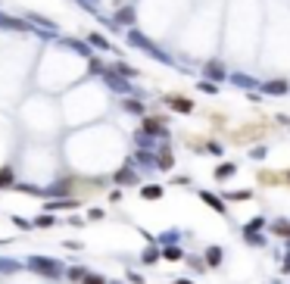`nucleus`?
I'll use <instances>...</instances> for the list:
<instances>
[{
  "label": "nucleus",
  "mask_w": 290,
  "mask_h": 284,
  "mask_svg": "<svg viewBox=\"0 0 290 284\" xmlns=\"http://www.w3.org/2000/svg\"><path fill=\"white\" fill-rule=\"evenodd\" d=\"M125 37H128V44H131V47L144 50V53H147V56H153L156 63L175 66V56H172V53H165V50H162L159 44H153V41H150V37H147L144 31H138V28H128V34H125Z\"/></svg>",
  "instance_id": "1"
},
{
  "label": "nucleus",
  "mask_w": 290,
  "mask_h": 284,
  "mask_svg": "<svg viewBox=\"0 0 290 284\" xmlns=\"http://www.w3.org/2000/svg\"><path fill=\"white\" fill-rule=\"evenodd\" d=\"M25 269L41 275V278H50V281H60L63 278V262L50 259V256H28L25 259Z\"/></svg>",
  "instance_id": "2"
},
{
  "label": "nucleus",
  "mask_w": 290,
  "mask_h": 284,
  "mask_svg": "<svg viewBox=\"0 0 290 284\" xmlns=\"http://www.w3.org/2000/svg\"><path fill=\"white\" fill-rule=\"evenodd\" d=\"M100 78H103V85H106V88H112L115 94H128V91H131V81H128V78H122L112 66H103Z\"/></svg>",
  "instance_id": "3"
},
{
  "label": "nucleus",
  "mask_w": 290,
  "mask_h": 284,
  "mask_svg": "<svg viewBox=\"0 0 290 284\" xmlns=\"http://www.w3.org/2000/svg\"><path fill=\"white\" fill-rule=\"evenodd\" d=\"M31 25H34V34H44V37H60V25L47 16H37V13H28L25 16Z\"/></svg>",
  "instance_id": "4"
},
{
  "label": "nucleus",
  "mask_w": 290,
  "mask_h": 284,
  "mask_svg": "<svg viewBox=\"0 0 290 284\" xmlns=\"http://www.w3.org/2000/svg\"><path fill=\"white\" fill-rule=\"evenodd\" d=\"M0 28H4V31H19V34H28V31H34V25H31L28 19L7 16V13H0Z\"/></svg>",
  "instance_id": "5"
},
{
  "label": "nucleus",
  "mask_w": 290,
  "mask_h": 284,
  "mask_svg": "<svg viewBox=\"0 0 290 284\" xmlns=\"http://www.w3.org/2000/svg\"><path fill=\"white\" fill-rule=\"evenodd\" d=\"M203 78H212V81H225L228 78V69L222 60H206L203 63Z\"/></svg>",
  "instance_id": "6"
},
{
  "label": "nucleus",
  "mask_w": 290,
  "mask_h": 284,
  "mask_svg": "<svg viewBox=\"0 0 290 284\" xmlns=\"http://www.w3.org/2000/svg\"><path fill=\"white\" fill-rule=\"evenodd\" d=\"M60 44H63V47H69V50H75L78 56H88V60L94 56V47L88 44V41H78V37H63Z\"/></svg>",
  "instance_id": "7"
},
{
  "label": "nucleus",
  "mask_w": 290,
  "mask_h": 284,
  "mask_svg": "<svg viewBox=\"0 0 290 284\" xmlns=\"http://www.w3.org/2000/svg\"><path fill=\"white\" fill-rule=\"evenodd\" d=\"M112 22H115L122 31H125V28H131V25H134V7H131V4L119 7V10H115V16H112Z\"/></svg>",
  "instance_id": "8"
},
{
  "label": "nucleus",
  "mask_w": 290,
  "mask_h": 284,
  "mask_svg": "<svg viewBox=\"0 0 290 284\" xmlns=\"http://www.w3.org/2000/svg\"><path fill=\"white\" fill-rule=\"evenodd\" d=\"M262 94H287L290 85H287V78H272V81H262Z\"/></svg>",
  "instance_id": "9"
},
{
  "label": "nucleus",
  "mask_w": 290,
  "mask_h": 284,
  "mask_svg": "<svg viewBox=\"0 0 290 284\" xmlns=\"http://www.w3.org/2000/svg\"><path fill=\"white\" fill-rule=\"evenodd\" d=\"M88 44H91L94 50H103V53H115V47L109 44V41H106V37H103L100 31H91V34H88Z\"/></svg>",
  "instance_id": "10"
},
{
  "label": "nucleus",
  "mask_w": 290,
  "mask_h": 284,
  "mask_svg": "<svg viewBox=\"0 0 290 284\" xmlns=\"http://www.w3.org/2000/svg\"><path fill=\"white\" fill-rule=\"evenodd\" d=\"M144 131L153 138H165V122L162 119H144Z\"/></svg>",
  "instance_id": "11"
},
{
  "label": "nucleus",
  "mask_w": 290,
  "mask_h": 284,
  "mask_svg": "<svg viewBox=\"0 0 290 284\" xmlns=\"http://www.w3.org/2000/svg\"><path fill=\"white\" fill-rule=\"evenodd\" d=\"M228 81H231V85H240V88H246V91L259 88V81H253L250 75H243V72H234V75H228Z\"/></svg>",
  "instance_id": "12"
},
{
  "label": "nucleus",
  "mask_w": 290,
  "mask_h": 284,
  "mask_svg": "<svg viewBox=\"0 0 290 284\" xmlns=\"http://www.w3.org/2000/svg\"><path fill=\"white\" fill-rule=\"evenodd\" d=\"M44 206H47V213H53V210H75V206H78V200H72V197H60V200L44 203Z\"/></svg>",
  "instance_id": "13"
},
{
  "label": "nucleus",
  "mask_w": 290,
  "mask_h": 284,
  "mask_svg": "<svg viewBox=\"0 0 290 284\" xmlns=\"http://www.w3.org/2000/svg\"><path fill=\"white\" fill-rule=\"evenodd\" d=\"M122 109L131 112V116H144V112H147V106H144L138 97H125V100H122Z\"/></svg>",
  "instance_id": "14"
},
{
  "label": "nucleus",
  "mask_w": 290,
  "mask_h": 284,
  "mask_svg": "<svg viewBox=\"0 0 290 284\" xmlns=\"http://www.w3.org/2000/svg\"><path fill=\"white\" fill-rule=\"evenodd\" d=\"M112 69H115V72H119V75H122V78H128V81H131V78H138V75H141V72H138V69H134V66H128V63H122V60H115V63H112Z\"/></svg>",
  "instance_id": "15"
},
{
  "label": "nucleus",
  "mask_w": 290,
  "mask_h": 284,
  "mask_svg": "<svg viewBox=\"0 0 290 284\" xmlns=\"http://www.w3.org/2000/svg\"><path fill=\"white\" fill-rule=\"evenodd\" d=\"M169 106H172L175 112H194V103H190L187 97H169Z\"/></svg>",
  "instance_id": "16"
},
{
  "label": "nucleus",
  "mask_w": 290,
  "mask_h": 284,
  "mask_svg": "<svg viewBox=\"0 0 290 284\" xmlns=\"http://www.w3.org/2000/svg\"><path fill=\"white\" fill-rule=\"evenodd\" d=\"M19 269H22V262H16V259H7V256H0V275H7V278H10V275H16Z\"/></svg>",
  "instance_id": "17"
},
{
  "label": "nucleus",
  "mask_w": 290,
  "mask_h": 284,
  "mask_svg": "<svg viewBox=\"0 0 290 284\" xmlns=\"http://www.w3.org/2000/svg\"><path fill=\"white\" fill-rule=\"evenodd\" d=\"M112 181H115V184H134V181H138V175H134V169H128V166H125V169H119V172H115V178H112Z\"/></svg>",
  "instance_id": "18"
},
{
  "label": "nucleus",
  "mask_w": 290,
  "mask_h": 284,
  "mask_svg": "<svg viewBox=\"0 0 290 284\" xmlns=\"http://www.w3.org/2000/svg\"><path fill=\"white\" fill-rule=\"evenodd\" d=\"M16 184V172L10 169V166H4V169H0V191H4V187H13Z\"/></svg>",
  "instance_id": "19"
},
{
  "label": "nucleus",
  "mask_w": 290,
  "mask_h": 284,
  "mask_svg": "<svg viewBox=\"0 0 290 284\" xmlns=\"http://www.w3.org/2000/svg\"><path fill=\"white\" fill-rule=\"evenodd\" d=\"M75 4H78L81 10H88V13H94V16H100V0H75Z\"/></svg>",
  "instance_id": "20"
},
{
  "label": "nucleus",
  "mask_w": 290,
  "mask_h": 284,
  "mask_svg": "<svg viewBox=\"0 0 290 284\" xmlns=\"http://www.w3.org/2000/svg\"><path fill=\"white\" fill-rule=\"evenodd\" d=\"M34 228H53V213H44V216H37L34 222H31Z\"/></svg>",
  "instance_id": "21"
},
{
  "label": "nucleus",
  "mask_w": 290,
  "mask_h": 284,
  "mask_svg": "<svg viewBox=\"0 0 290 284\" xmlns=\"http://www.w3.org/2000/svg\"><path fill=\"white\" fill-rule=\"evenodd\" d=\"M13 187H16V191H22V194H44V191H41L37 184H28V181H16Z\"/></svg>",
  "instance_id": "22"
},
{
  "label": "nucleus",
  "mask_w": 290,
  "mask_h": 284,
  "mask_svg": "<svg viewBox=\"0 0 290 284\" xmlns=\"http://www.w3.org/2000/svg\"><path fill=\"white\" fill-rule=\"evenodd\" d=\"M66 191H69V181H56V184H50L44 194H47V197H56V194H66Z\"/></svg>",
  "instance_id": "23"
},
{
  "label": "nucleus",
  "mask_w": 290,
  "mask_h": 284,
  "mask_svg": "<svg viewBox=\"0 0 290 284\" xmlns=\"http://www.w3.org/2000/svg\"><path fill=\"white\" fill-rule=\"evenodd\" d=\"M141 194H144L147 200H159V197H162V187H159V184H147Z\"/></svg>",
  "instance_id": "24"
},
{
  "label": "nucleus",
  "mask_w": 290,
  "mask_h": 284,
  "mask_svg": "<svg viewBox=\"0 0 290 284\" xmlns=\"http://www.w3.org/2000/svg\"><path fill=\"white\" fill-rule=\"evenodd\" d=\"M156 166H159V169H172V153L162 150V153L156 156Z\"/></svg>",
  "instance_id": "25"
},
{
  "label": "nucleus",
  "mask_w": 290,
  "mask_h": 284,
  "mask_svg": "<svg viewBox=\"0 0 290 284\" xmlns=\"http://www.w3.org/2000/svg\"><path fill=\"white\" fill-rule=\"evenodd\" d=\"M203 200H206V203H209V206H212L216 213H225V203H222L219 197H212V194H203Z\"/></svg>",
  "instance_id": "26"
},
{
  "label": "nucleus",
  "mask_w": 290,
  "mask_h": 284,
  "mask_svg": "<svg viewBox=\"0 0 290 284\" xmlns=\"http://www.w3.org/2000/svg\"><path fill=\"white\" fill-rule=\"evenodd\" d=\"M85 275H88V269H69V281H85Z\"/></svg>",
  "instance_id": "27"
},
{
  "label": "nucleus",
  "mask_w": 290,
  "mask_h": 284,
  "mask_svg": "<svg viewBox=\"0 0 290 284\" xmlns=\"http://www.w3.org/2000/svg\"><path fill=\"white\" fill-rule=\"evenodd\" d=\"M206 259H209V266H219V259H222V250H219V247L206 250Z\"/></svg>",
  "instance_id": "28"
},
{
  "label": "nucleus",
  "mask_w": 290,
  "mask_h": 284,
  "mask_svg": "<svg viewBox=\"0 0 290 284\" xmlns=\"http://www.w3.org/2000/svg\"><path fill=\"white\" fill-rule=\"evenodd\" d=\"M200 91H203V94H216L219 85H216V81H200Z\"/></svg>",
  "instance_id": "29"
},
{
  "label": "nucleus",
  "mask_w": 290,
  "mask_h": 284,
  "mask_svg": "<svg viewBox=\"0 0 290 284\" xmlns=\"http://www.w3.org/2000/svg\"><path fill=\"white\" fill-rule=\"evenodd\" d=\"M13 225H16V228H22V231H28V228H31V222H28V219H22V216H13Z\"/></svg>",
  "instance_id": "30"
},
{
  "label": "nucleus",
  "mask_w": 290,
  "mask_h": 284,
  "mask_svg": "<svg viewBox=\"0 0 290 284\" xmlns=\"http://www.w3.org/2000/svg\"><path fill=\"white\" fill-rule=\"evenodd\" d=\"M162 256L165 259H181V250L178 247H169V250H162Z\"/></svg>",
  "instance_id": "31"
},
{
  "label": "nucleus",
  "mask_w": 290,
  "mask_h": 284,
  "mask_svg": "<svg viewBox=\"0 0 290 284\" xmlns=\"http://www.w3.org/2000/svg\"><path fill=\"white\" fill-rule=\"evenodd\" d=\"M275 231H278V234H287V237H290V222H278V225H275Z\"/></svg>",
  "instance_id": "32"
},
{
  "label": "nucleus",
  "mask_w": 290,
  "mask_h": 284,
  "mask_svg": "<svg viewBox=\"0 0 290 284\" xmlns=\"http://www.w3.org/2000/svg\"><path fill=\"white\" fill-rule=\"evenodd\" d=\"M85 284H106V281H103L100 275H91V272H88V275H85Z\"/></svg>",
  "instance_id": "33"
},
{
  "label": "nucleus",
  "mask_w": 290,
  "mask_h": 284,
  "mask_svg": "<svg viewBox=\"0 0 290 284\" xmlns=\"http://www.w3.org/2000/svg\"><path fill=\"white\" fill-rule=\"evenodd\" d=\"M231 172H234V166H222V169H219V178H228Z\"/></svg>",
  "instance_id": "34"
},
{
  "label": "nucleus",
  "mask_w": 290,
  "mask_h": 284,
  "mask_svg": "<svg viewBox=\"0 0 290 284\" xmlns=\"http://www.w3.org/2000/svg\"><path fill=\"white\" fill-rule=\"evenodd\" d=\"M156 256H159L156 250H147V253H144V262H156Z\"/></svg>",
  "instance_id": "35"
},
{
  "label": "nucleus",
  "mask_w": 290,
  "mask_h": 284,
  "mask_svg": "<svg viewBox=\"0 0 290 284\" xmlns=\"http://www.w3.org/2000/svg\"><path fill=\"white\" fill-rule=\"evenodd\" d=\"M178 284H190V281H178Z\"/></svg>",
  "instance_id": "36"
},
{
  "label": "nucleus",
  "mask_w": 290,
  "mask_h": 284,
  "mask_svg": "<svg viewBox=\"0 0 290 284\" xmlns=\"http://www.w3.org/2000/svg\"><path fill=\"white\" fill-rule=\"evenodd\" d=\"M287 178H290V175H287Z\"/></svg>",
  "instance_id": "37"
}]
</instances>
